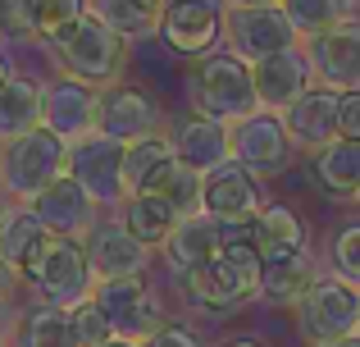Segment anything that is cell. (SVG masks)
I'll use <instances>...</instances> for the list:
<instances>
[{
	"label": "cell",
	"mask_w": 360,
	"mask_h": 347,
	"mask_svg": "<svg viewBox=\"0 0 360 347\" xmlns=\"http://www.w3.org/2000/svg\"><path fill=\"white\" fill-rule=\"evenodd\" d=\"M233 9H283V0H229Z\"/></svg>",
	"instance_id": "39"
},
{
	"label": "cell",
	"mask_w": 360,
	"mask_h": 347,
	"mask_svg": "<svg viewBox=\"0 0 360 347\" xmlns=\"http://www.w3.org/2000/svg\"><path fill=\"white\" fill-rule=\"evenodd\" d=\"M69 174V142L55 137L51 128L18 137V142L0 146V192L18 196V201H37L51 183Z\"/></svg>",
	"instance_id": "4"
},
{
	"label": "cell",
	"mask_w": 360,
	"mask_h": 347,
	"mask_svg": "<svg viewBox=\"0 0 360 347\" xmlns=\"http://www.w3.org/2000/svg\"><path fill=\"white\" fill-rule=\"evenodd\" d=\"M292 137L283 115H269V110H255L251 119L233 124V160L246 165L255 178H274L292 165Z\"/></svg>",
	"instance_id": "13"
},
{
	"label": "cell",
	"mask_w": 360,
	"mask_h": 347,
	"mask_svg": "<svg viewBox=\"0 0 360 347\" xmlns=\"http://www.w3.org/2000/svg\"><path fill=\"white\" fill-rule=\"evenodd\" d=\"M224 347H264V343H255V339H233V343H224Z\"/></svg>",
	"instance_id": "44"
},
{
	"label": "cell",
	"mask_w": 360,
	"mask_h": 347,
	"mask_svg": "<svg viewBox=\"0 0 360 347\" xmlns=\"http://www.w3.org/2000/svg\"><path fill=\"white\" fill-rule=\"evenodd\" d=\"M224 42L233 55H242L246 64H260L269 55L297 51L301 37L292 27V18L283 9H229V27H224Z\"/></svg>",
	"instance_id": "12"
},
{
	"label": "cell",
	"mask_w": 360,
	"mask_h": 347,
	"mask_svg": "<svg viewBox=\"0 0 360 347\" xmlns=\"http://www.w3.org/2000/svg\"><path fill=\"white\" fill-rule=\"evenodd\" d=\"M169 142H174L178 165L192 170V174H201V178L233 160V128L229 124H214V119L196 115V110L187 119H174Z\"/></svg>",
	"instance_id": "15"
},
{
	"label": "cell",
	"mask_w": 360,
	"mask_h": 347,
	"mask_svg": "<svg viewBox=\"0 0 360 347\" xmlns=\"http://www.w3.org/2000/svg\"><path fill=\"white\" fill-rule=\"evenodd\" d=\"M46 247H51V229H46L27 206H14L9 220L0 224V256L27 279L37 270V260L46 256Z\"/></svg>",
	"instance_id": "25"
},
{
	"label": "cell",
	"mask_w": 360,
	"mask_h": 347,
	"mask_svg": "<svg viewBox=\"0 0 360 347\" xmlns=\"http://www.w3.org/2000/svg\"><path fill=\"white\" fill-rule=\"evenodd\" d=\"M160 124H165V110H160V101L150 96L146 87H132V82H115V87L101 92L96 101V133L110 137V142H141V137L160 133Z\"/></svg>",
	"instance_id": "10"
},
{
	"label": "cell",
	"mask_w": 360,
	"mask_h": 347,
	"mask_svg": "<svg viewBox=\"0 0 360 347\" xmlns=\"http://www.w3.org/2000/svg\"><path fill=\"white\" fill-rule=\"evenodd\" d=\"M9 210H14V206H9V196H5V192H0V224H5V220H9Z\"/></svg>",
	"instance_id": "42"
},
{
	"label": "cell",
	"mask_w": 360,
	"mask_h": 347,
	"mask_svg": "<svg viewBox=\"0 0 360 347\" xmlns=\"http://www.w3.org/2000/svg\"><path fill=\"white\" fill-rule=\"evenodd\" d=\"M23 284V275H18L14 265H9L5 256H0V302H9V297H14V288Z\"/></svg>",
	"instance_id": "38"
},
{
	"label": "cell",
	"mask_w": 360,
	"mask_h": 347,
	"mask_svg": "<svg viewBox=\"0 0 360 347\" xmlns=\"http://www.w3.org/2000/svg\"><path fill=\"white\" fill-rule=\"evenodd\" d=\"M51 51H55V60H60L64 78L105 92V87L119 82L123 64H128V37H119L96 9H87V14H82Z\"/></svg>",
	"instance_id": "3"
},
{
	"label": "cell",
	"mask_w": 360,
	"mask_h": 347,
	"mask_svg": "<svg viewBox=\"0 0 360 347\" xmlns=\"http://www.w3.org/2000/svg\"><path fill=\"white\" fill-rule=\"evenodd\" d=\"M306 60L324 87L356 92L360 87V18H347V23L328 27L324 37H310Z\"/></svg>",
	"instance_id": "14"
},
{
	"label": "cell",
	"mask_w": 360,
	"mask_h": 347,
	"mask_svg": "<svg viewBox=\"0 0 360 347\" xmlns=\"http://www.w3.org/2000/svg\"><path fill=\"white\" fill-rule=\"evenodd\" d=\"M9 78H14V64H9V55L5 51H0V87H5V82Z\"/></svg>",
	"instance_id": "41"
},
{
	"label": "cell",
	"mask_w": 360,
	"mask_h": 347,
	"mask_svg": "<svg viewBox=\"0 0 360 347\" xmlns=\"http://www.w3.org/2000/svg\"><path fill=\"white\" fill-rule=\"evenodd\" d=\"M338 137L360 142V87L342 92V106H338Z\"/></svg>",
	"instance_id": "37"
},
{
	"label": "cell",
	"mask_w": 360,
	"mask_h": 347,
	"mask_svg": "<svg viewBox=\"0 0 360 347\" xmlns=\"http://www.w3.org/2000/svg\"><path fill=\"white\" fill-rule=\"evenodd\" d=\"M0 37L5 42H37L32 18H27V0H0Z\"/></svg>",
	"instance_id": "35"
},
{
	"label": "cell",
	"mask_w": 360,
	"mask_h": 347,
	"mask_svg": "<svg viewBox=\"0 0 360 347\" xmlns=\"http://www.w3.org/2000/svg\"><path fill=\"white\" fill-rule=\"evenodd\" d=\"M347 9H360V0H347Z\"/></svg>",
	"instance_id": "46"
},
{
	"label": "cell",
	"mask_w": 360,
	"mask_h": 347,
	"mask_svg": "<svg viewBox=\"0 0 360 347\" xmlns=\"http://www.w3.org/2000/svg\"><path fill=\"white\" fill-rule=\"evenodd\" d=\"M224 238H229V229H224L219 220H210V215H183V224L174 229V238L165 242V260L174 275H187V270L205 265V260H214L224 251Z\"/></svg>",
	"instance_id": "23"
},
{
	"label": "cell",
	"mask_w": 360,
	"mask_h": 347,
	"mask_svg": "<svg viewBox=\"0 0 360 347\" xmlns=\"http://www.w3.org/2000/svg\"><path fill=\"white\" fill-rule=\"evenodd\" d=\"M9 324H14V306H9V302H0V339L9 334Z\"/></svg>",
	"instance_id": "40"
},
{
	"label": "cell",
	"mask_w": 360,
	"mask_h": 347,
	"mask_svg": "<svg viewBox=\"0 0 360 347\" xmlns=\"http://www.w3.org/2000/svg\"><path fill=\"white\" fill-rule=\"evenodd\" d=\"M69 315H73V334H78V343H82V347H101V343L115 339V329H110V320L101 315V306H96V302L73 306Z\"/></svg>",
	"instance_id": "33"
},
{
	"label": "cell",
	"mask_w": 360,
	"mask_h": 347,
	"mask_svg": "<svg viewBox=\"0 0 360 347\" xmlns=\"http://www.w3.org/2000/svg\"><path fill=\"white\" fill-rule=\"evenodd\" d=\"M297 329H301V339L315 343V347H328L338 339L360 334V288L347 284L342 275L319 279L297 306Z\"/></svg>",
	"instance_id": "6"
},
{
	"label": "cell",
	"mask_w": 360,
	"mask_h": 347,
	"mask_svg": "<svg viewBox=\"0 0 360 347\" xmlns=\"http://www.w3.org/2000/svg\"><path fill=\"white\" fill-rule=\"evenodd\" d=\"M91 9V0H27V18H32L37 42L55 46L82 14Z\"/></svg>",
	"instance_id": "32"
},
{
	"label": "cell",
	"mask_w": 360,
	"mask_h": 347,
	"mask_svg": "<svg viewBox=\"0 0 360 347\" xmlns=\"http://www.w3.org/2000/svg\"><path fill=\"white\" fill-rule=\"evenodd\" d=\"M87 260L96 284L101 279H141L150 270V247L132 238L123 229V220H115V224H96L87 233Z\"/></svg>",
	"instance_id": "18"
},
{
	"label": "cell",
	"mask_w": 360,
	"mask_h": 347,
	"mask_svg": "<svg viewBox=\"0 0 360 347\" xmlns=\"http://www.w3.org/2000/svg\"><path fill=\"white\" fill-rule=\"evenodd\" d=\"M333 265L347 284L360 288V224H347L342 233L333 238Z\"/></svg>",
	"instance_id": "34"
},
{
	"label": "cell",
	"mask_w": 360,
	"mask_h": 347,
	"mask_svg": "<svg viewBox=\"0 0 360 347\" xmlns=\"http://www.w3.org/2000/svg\"><path fill=\"white\" fill-rule=\"evenodd\" d=\"M91 9H96L119 37H150V32H160L165 0H91Z\"/></svg>",
	"instance_id": "30"
},
{
	"label": "cell",
	"mask_w": 360,
	"mask_h": 347,
	"mask_svg": "<svg viewBox=\"0 0 360 347\" xmlns=\"http://www.w3.org/2000/svg\"><path fill=\"white\" fill-rule=\"evenodd\" d=\"M18 347H82L73 334V315L60 306H27L18 320Z\"/></svg>",
	"instance_id": "29"
},
{
	"label": "cell",
	"mask_w": 360,
	"mask_h": 347,
	"mask_svg": "<svg viewBox=\"0 0 360 347\" xmlns=\"http://www.w3.org/2000/svg\"><path fill=\"white\" fill-rule=\"evenodd\" d=\"M338 106H342V92L338 87H324V82L310 87L306 96L283 115L292 146H301V151H324L328 142H338Z\"/></svg>",
	"instance_id": "20"
},
{
	"label": "cell",
	"mask_w": 360,
	"mask_h": 347,
	"mask_svg": "<svg viewBox=\"0 0 360 347\" xmlns=\"http://www.w3.org/2000/svg\"><path fill=\"white\" fill-rule=\"evenodd\" d=\"M41 119H46V82L14 73V78L0 87V146L37 133Z\"/></svg>",
	"instance_id": "24"
},
{
	"label": "cell",
	"mask_w": 360,
	"mask_h": 347,
	"mask_svg": "<svg viewBox=\"0 0 360 347\" xmlns=\"http://www.w3.org/2000/svg\"><path fill=\"white\" fill-rule=\"evenodd\" d=\"M187 92H192V110L214 124H242L260 110L251 64L233 51H210L205 60H196L187 73Z\"/></svg>",
	"instance_id": "2"
},
{
	"label": "cell",
	"mask_w": 360,
	"mask_h": 347,
	"mask_svg": "<svg viewBox=\"0 0 360 347\" xmlns=\"http://www.w3.org/2000/svg\"><path fill=\"white\" fill-rule=\"evenodd\" d=\"M27 210L51 229V238H78V242H87V233L96 229V201H91V196L82 192L69 174H64L60 183H51L37 201H27Z\"/></svg>",
	"instance_id": "17"
},
{
	"label": "cell",
	"mask_w": 360,
	"mask_h": 347,
	"mask_svg": "<svg viewBox=\"0 0 360 347\" xmlns=\"http://www.w3.org/2000/svg\"><path fill=\"white\" fill-rule=\"evenodd\" d=\"M319 284L310 256H292V260H269L260 275V297L274 306H301V297Z\"/></svg>",
	"instance_id": "28"
},
{
	"label": "cell",
	"mask_w": 360,
	"mask_h": 347,
	"mask_svg": "<svg viewBox=\"0 0 360 347\" xmlns=\"http://www.w3.org/2000/svg\"><path fill=\"white\" fill-rule=\"evenodd\" d=\"M260 275H264V260L251 242V229H229L219 256L183 275V293L201 311L224 315V311H238L251 297H260Z\"/></svg>",
	"instance_id": "1"
},
{
	"label": "cell",
	"mask_w": 360,
	"mask_h": 347,
	"mask_svg": "<svg viewBox=\"0 0 360 347\" xmlns=\"http://www.w3.org/2000/svg\"><path fill=\"white\" fill-rule=\"evenodd\" d=\"M283 14L292 18L301 42H310V37H324L328 27L347 23L352 9H347V0H283Z\"/></svg>",
	"instance_id": "31"
},
{
	"label": "cell",
	"mask_w": 360,
	"mask_h": 347,
	"mask_svg": "<svg viewBox=\"0 0 360 347\" xmlns=\"http://www.w3.org/2000/svg\"><path fill=\"white\" fill-rule=\"evenodd\" d=\"M246 229H251V242H255V251H260L264 265H269V260L306 256L310 229H306V220H301L292 206H283V201H269L251 224H246Z\"/></svg>",
	"instance_id": "22"
},
{
	"label": "cell",
	"mask_w": 360,
	"mask_h": 347,
	"mask_svg": "<svg viewBox=\"0 0 360 347\" xmlns=\"http://www.w3.org/2000/svg\"><path fill=\"white\" fill-rule=\"evenodd\" d=\"M96 101L101 92L87 87V82H73V78H55L46 82V119L41 128H51L55 137L64 142H78V137L96 133Z\"/></svg>",
	"instance_id": "19"
},
{
	"label": "cell",
	"mask_w": 360,
	"mask_h": 347,
	"mask_svg": "<svg viewBox=\"0 0 360 347\" xmlns=\"http://www.w3.org/2000/svg\"><path fill=\"white\" fill-rule=\"evenodd\" d=\"M27 284L37 288V297L46 306H60V311H73V306L91 302L96 275H91V260H87V242L51 238V247L37 260V270L27 275Z\"/></svg>",
	"instance_id": "5"
},
{
	"label": "cell",
	"mask_w": 360,
	"mask_h": 347,
	"mask_svg": "<svg viewBox=\"0 0 360 347\" xmlns=\"http://www.w3.org/2000/svg\"><path fill=\"white\" fill-rule=\"evenodd\" d=\"M123 142H110L101 133H87L69 146V178L91 196L96 206H123L128 187H123Z\"/></svg>",
	"instance_id": "9"
},
{
	"label": "cell",
	"mask_w": 360,
	"mask_h": 347,
	"mask_svg": "<svg viewBox=\"0 0 360 347\" xmlns=\"http://www.w3.org/2000/svg\"><path fill=\"white\" fill-rule=\"evenodd\" d=\"M178 170L183 165H178L174 142L165 133H150L123 151V187H128V196H160L174 183Z\"/></svg>",
	"instance_id": "21"
},
{
	"label": "cell",
	"mask_w": 360,
	"mask_h": 347,
	"mask_svg": "<svg viewBox=\"0 0 360 347\" xmlns=\"http://www.w3.org/2000/svg\"><path fill=\"white\" fill-rule=\"evenodd\" d=\"M310 174H315V187L328 196H360V142H328L324 151H315L310 160Z\"/></svg>",
	"instance_id": "26"
},
{
	"label": "cell",
	"mask_w": 360,
	"mask_h": 347,
	"mask_svg": "<svg viewBox=\"0 0 360 347\" xmlns=\"http://www.w3.org/2000/svg\"><path fill=\"white\" fill-rule=\"evenodd\" d=\"M101 347H137V343H128V339H110V343H101Z\"/></svg>",
	"instance_id": "45"
},
{
	"label": "cell",
	"mask_w": 360,
	"mask_h": 347,
	"mask_svg": "<svg viewBox=\"0 0 360 347\" xmlns=\"http://www.w3.org/2000/svg\"><path fill=\"white\" fill-rule=\"evenodd\" d=\"M251 73H255V101H260V110H269V115H288V110L315 87V69H310L301 46L251 64Z\"/></svg>",
	"instance_id": "16"
},
{
	"label": "cell",
	"mask_w": 360,
	"mask_h": 347,
	"mask_svg": "<svg viewBox=\"0 0 360 347\" xmlns=\"http://www.w3.org/2000/svg\"><path fill=\"white\" fill-rule=\"evenodd\" d=\"M178 224H183V215L165 196H128L123 201V229L137 242H146V247H165Z\"/></svg>",
	"instance_id": "27"
},
{
	"label": "cell",
	"mask_w": 360,
	"mask_h": 347,
	"mask_svg": "<svg viewBox=\"0 0 360 347\" xmlns=\"http://www.w3.org/2000/svg\"><path fill=\"white\" fill-rule=\"evenodd\" d=\"M328 347H360V334H352V339H338V343H328Z\"/></svg>",
	"instance_id": "43"
},
{
	"label": "cell",
	"mask_w": 360,
	"mask_h": 347,
	"mask_svg": "<svg viewBox=\"0 0 360 347\" xmlns=\"http://www.w3.org/2000/svg\"><path fill=\"white\" fill-rule=\"evenodd\" d=\"M264 206H269V201H264V187H260V178L246 170V165L229 160V165H219L214 174H205L201 210L210 215V220H219L224 229H246Z\"/></svg>",
	"instance_id": "11"
},
{
	"label": "cell",
	"mask_w": 360,
	"mask_h": 347,
	"mask_svg": "<svg viewBox=\"0 0 360 347\" xmlns=\"http://www.w3.org/2000/svg\"><path fill=\"white\" fill-rule=\"evenodd\" d=\"M141 347H205L201 343V334L196 329H187V324H174V320H165L155 334H150Z\"/></svg>",
	"instance_id": "36"
},
{
	"label": "cell",
	"mask_w": 360,
	"mask_h": 347,
	"mask_svg": "<svg viewBox=\"0 0 360 347\" xmlns=\"http://www.w3.org/2000/svg\"><path fill=\"white\" fill-rule=\"evenodd\" d=\"M229 0H165L160 14V37L183 60H205L219 51V37L229 27Z\"/></svg>",
	"instance_id": "7"
},
{
	"label": "cell",
	"mask_w": 360,
	"mask_h": 347,
	"mask_svg": "<svg viewBox=\"0 0 360 347\" xmlns=\"http://www.w3.org/2000/svg\"><path fill=\"white\" fill-rule=\"evenodd\" d=\"M91 302L101 306V315L110 320L115 339H128V343H146L150 334L165 324V311H160V297L150 284L141 279H101Z\"/></svg>",
	"instance_id": "8"
}]
</instances>
